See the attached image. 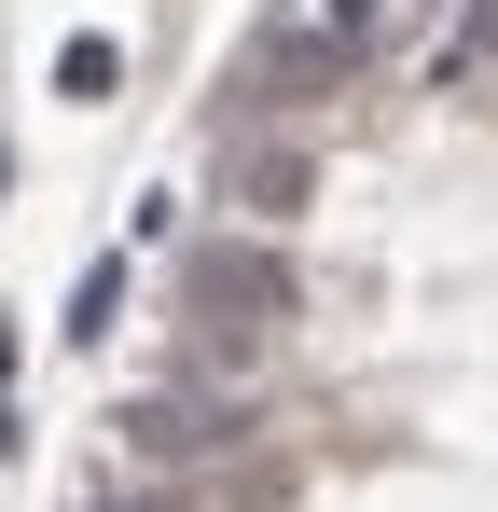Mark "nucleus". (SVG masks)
Here are the masks:
<instances>
[{"label": "nucleus", "mask_w": 498, "mask_h": 512, "mask_svg": "<svg viewBox=\"0 0 498 512\" xmlns=\"http://www.w3.org/2000/svg\"><path fill=\"white\" fill-rule=\"evenodd\" d=\"M180 319H194V360L208 374H249L277 319H291V263L263 250V236H208V250L180 263Z\"/></svg>", "instance_id": "1"}, {"label": "nucleus", "mask_w": 498, "mask_h": 512, "mask_svg": "<svg viewBox=\"0 0 498 512\" xmlns=\"http://www.w3.org/2000/svg\"><path fill=\"white\" fill-rule=\"evenodd\" d=\"M111 443L139 457V471H236L249 443V402H222V388H125L111 402Z\"/></svg>", "instance_id": "2"}, {"label": "nucleus", "mask_w": 498, "mask_h": 512, "mask_svg": "<svg viewBox=\"0 0 498 512\" xmlns=\"http://www.w3.org/2000/svg\"><path fill=\"white\" fill-rule=\"evenodd\" d=\"M346 84V42L332 28H277L263 56H249V97H277V111H305V97H332Z\"/></svg>", "instance_id": "3"}, {"label": "nucleus", "mask_w": 498, "mask_h": 512, "mask_svg": "<svg viewBox=\"0 0 498 512\" xmlns=\"http://www.w3.org/2000/svg\"><path fill=\"white\" fill-rule=\"evenodd\" d=\"M305 194H319V153H305V139H263V153H236V208H249V222H291Z\"/></svg>", "instance_id": "4"}, {"label": "nucleus", "mask_w": 498, "mask_h": 512, "mask_svg": "<svg viewBox=\"0 0 498 512\" xmlns=\"http://www.w3.org/2000/svg\"><path fill=\"white\" fill-rule=\"evenodd\" d=\"M291 485H305L291 457H236V471H208V499H194V512H291Z\"/></svg>", "instance_id": "5"}, {"label": "nucleus", "mask_w": 498, "mask_h": 512, "mask_svg": "<svg viewBox=\"0 0 498 512\" xmlns=\"http://www.w3.org/2000/svg\"><path fill=\"white\" fill-rule=\"evenodd\" d=\"M125 319V263H83V291H70V346H97Z\"/></svg>", "instance_id": "6"}, {"label": "nucleus", "mask_w": 498, "mask_h": 512, "mask_svg": "<svg viewBox=\"0 0 498 512\" xmlns=\"http://www.w3.org/2000/svg\"><path fill=\"white\" fill-rule=\"evenodd\" d=\"M111 84H125V56H111L97 28H83V42H56V97H111Z\"/></svg>", "instance_id": "7"}, {"label": "nucleus", "mask_w": 498, "mask_h": 512, "mask_svg": "<svg viewBox=\"0 0 498 512\" xmlns=\"http://www.w3.org/2000/svg\"><path fill=\"white\" fill-rule=\"evenodd\" d=\"M319 28H332V42H346V56H360V42L388 28V0H319Z\"/></svg>", "instance_id": "8"}, {"label": "nucleus", "mask_w": 498, "mask_h": 512, "mask_svg": "<svg viewBox=\"0 0 498 512\" xmlns=\"http://www.w3.org/2000/svg\"><path fill=\"white\" fill-rule=\"evenodd\" d=\"M0 388H14V319H0Z\"/></svg>", "instance_id": "9"}, {"label": "nucleus", "mask_w": 498, "mask_h": 512, "mask_svg": "<svg viewBox=\"0 0 498 512\" xmlns=\"http://www.w3.org/2000/svg\"><path fill=\"white\" fill-rule=\"evenodd\" d=\"M0 180H14V139H0Z\"/></svg>", "instance_id": "10"}]
</instances>
